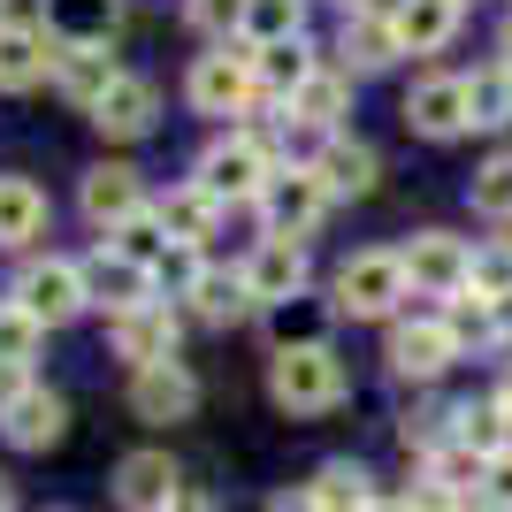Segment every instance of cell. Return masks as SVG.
Wrapping results in <instances>:
<instances>
[{"label": "cell", "mask_w": 512, "mask_h": 512, "mask_svg": "<svg viewBox=\"0 0 512 512\" xmlns=\"http://www.w3.org/2000/svg\"><path fill=\"white\" fill-rule=\"evenodd\" d=\"M199 268H207V260H199V245H169V253L153 260V283H169L176 299H184V291L199 283Z\"/></svg>", "instance_id": "cell-38"}, {"label": "cell", "mask_w": 512, "mask_h": 512, "mask_svg": "<svg viewBox=\"0 0 512 512\" xmlns=\"http://www.w3.org/2000/svg\"><path fill=\"white\" fill-rule=\"evenodd\" d=\"M184 16H192V31H207V39L230 46L237 31H245V0H184Z\"/></svg>", "instance_id": "cell-37"}, {"label": "cell", "mask_w": 512, "mask_h": 512, "mask_svg": "<svg viewBox=\"0 0 512 512\" xmlns=\"http://www.w3.org/2000/svg\"><path fill=\"white\" fill-rule=\"evenodd\" d=\"M406 123L421 130V138H467L474 115H467V77H421V85L406 92Z\"/></svg>", "instance_id": "cell-17"}, {"label": "cell", "mask_w": 512, "mask_h": 512, "mask_svg": "<svg viewBox=\"0 0 512 512\" xmlns=\"http://www.w3.org/2000/svg\"><path fill=\"white\" fill-rule=\"evenodd\" d=\"M176 337H184V321H176L169 299H153V306H138V314L107 321V344H115V360H130V375H138V367L176 360Z\"/></svg>", "instance_id": "cell-10"}, {"label": "cell", "mask_w": 512, "mask_h": 512, "mask_svg": "<svg viewBox=\"0 0 512 512\" xmlns=\"http://www.w3.org/2000/svg\"><path fill=\"white\" fill-rule=\"evenodd\" d=\"M344 390L352 383H344V360L329 337H299L268 360V398L283 413H329V406H344Z\"/></svg>", "instance_id": "cell-1"}, {"label": "cell", "mask_w": 512, "mask_h": 512, "mask_svg": "<svg viewBox=\"0 0 512 512\" xmlns=\"http://www.w3.org/2000/svg\"><path fill=\"white\" fill-rule=\"evenodd\" d=\"M459 352H467V344H459V329H451L444 314H406V321H390V375H406V383H436Z\"/></svg>", "instance_id": "cell-7"}, {"label": "cell", "mask_w": 512, "mask_h": 512, "mask_svg": "<svg viewBox=\"0 0 512 512\" xmlns=\"http://www.w3.org/2000/svg\"><path fill=\"white\" fill-rule=\"evenodd\" d=\"M46 230V192L31 176H0V253H23Z\"/></svg>", "instance_id": "cell-28"}, {"label": "cell", "mask_w": 512, "mask_h": 512, "mask_svg": "<svg viewBox=\"0 0 512 512\" xmlns=\"http://www.w3.org/2000/svg\"><path fill=\"white\" fill-rule=\"evenodd\" d=\"M184 306H192L199 321H214V329H230V321L260 314L253 283H245V268H199V283L184 291Z\"/></svg>", "instance_id": "cell-22"}, {"label": "cell", "mask_w": 512, "mask_h": 512, "mask_svg": "<svg viewBox=\"0 0 512 512\" xmlns=\"http://www.w3.org/2000/svg\"><path fill=\"white\" fill-rule=\"evenodd\" d=\"M497 406H505V413H512V375H505V390H497Z\"/></svg>", "instance_id": "cell-46"}, {"label": "cell", "mask_w": 512, "mask_h": 512, "mask_svg": "<svg viewBox=\"0 0 512 512\" xmlns=\"http://www.w3.org/2000/svg\"><path fill=\"white\" fill-rule=\"evenodd\" d=\"M390 31H398V54H436L459 31V0H398Z\"/></svg>", "instance_id": "cell-23"}, {"label": "cell", "mask_w": 512, "mask_h": 512, "mask_svg": "<svg viewBox=\"0 0 512 512\" xmlns=\"http://www.w3.org/2000/svg\"><path fill=\"white\" fill-rule=\"evenodd\" d=\"M153 115H161V92H153V77H138V69H123V77L92 100V123H100V138H115V146L146 138Z\"/></svg>", "instance_id": "cell-14"}, {"label": "cell", "mask_w": 512, "mask_h": 512, "mask_svg": "<svg viewBox=\"0 0 512 512\" xmlns=\"http://www.w3.org/2000/svg\"><path fill=\"white\" fill-rule=\"evenodd\" d=\"M398 62V31H390V8H360V16H344V77L352 69H390Z\"/></svg>", "instance_id": "cell-26"}, {"label": "cell", "mask_w": 512, "mask_h": 512, "mask_svg": "<svg viewBox=\"0 0 512 512\" xmlns=\"http://www.w3.org/2000/svg\"><path fill=\"white\" fill-rule=\"evenodd\" d=\"M398 512H459V490H451V482H436V474H421V482L398 497Z\"/></svg>", "instance_id": "cell-40"}, {"label": "cell", "mask_w": 512, "mask_h": 512, "mask_svg": "<svg viewBox=\"0 0 512 512\" xmlns=\"http://www.w3.org/2000/svg\"><path fill=\"white\" fill-rule=\"evenodd\" d=\"M398 260H406V283L413 291H421V299H459V291H467V245H459V237L451 230H421V237H406V245H398Z\"/></svg>", "instance_id": "cell-9"}, {"label": "cell", "mask_w": 512, "mask_h": 512, "mask_svg": "<svg viewBox=\"0 0 512 512\" xmlns=\"http://www.w3.org/2000/svg\"><path fill=\"white\" fill-rule=\"evenodd\" d=\"M0 436H8L16 451H54V444L69 436V406L54 398V390H39V383H31V390L16 398V406L0 413Z\"/></svg>", "instance_id": "cell-20"}, {"label": "cell", "mask_w": 512, "mask_h": 512, "mask_svg": "<svg viewBox=\"0 0 512 512\" xmlns=\"http://www.w3.org/2000/svg\"><path fill=\"white\" fill-rule=\"evenodd\" d=\"M467 291L474 299H512V245H482L467 260Z\"/></svg>", "instance_id": "cell-34"}, {"label": "cell", "mask_w": 512, "mask_h": 512, "mask_svg": "<svg viewBox=\"0 0 512 512\" xmlns=\"http://www.w3.org/2000/svg\"><path fill=\"white\" fill-rule=\"evenodd\" d=\"M321 69V54L306 39H283V46H253V77H260V100H291V92L306 85V77H314Z\"/></svg>", "instance_id": "cell-24"}, {"label": "cell", "mask_w": 512, "mask_h": 512, "mask_svg": "<svg viewBox=\"0 0 512 512\" xmlns=\"http://www.w3.org/2000/svg\"><path fill=\"white\" fill-rule=\"evenodd\" d=\"M130 413H138V421H192L199 413V375L184 360L138 367V375H130Z\"/></svg>", "instance_id": "cell-13"}, {"label": "cell", "mask_w": 512, "mask_h": 512, "mask_svg": "<svg viewBox=\"0 0 512 512\" xmlns=\"http://www.w3.org/2000/svg\"><path fill=\"white\" fill-rule=\"evenodd\" d=\"M406 291H413V283H406V260H398V253H352L337 268V283H329L337 314H352V321H390Z\"/></svg>", "instance_id": "cell-4"}, {"label": "cell", "mask_w": 512, "mask_h": 512, "mask_svg": "<svg viewBox=\"0 0 512 512\" xmlns=\"http://www.w3.org/2000/svg\"><path fill=\"white\" fill-rule=\"evenodd\" d=\"M184 100L214 123H230V115H253L260 107V77H253V46H222V54H199L192 77H184Z\"/></svg>", "instance_id": "cell-3"}, {"label": "cell", "mask_w": 512, "mask_h": 512, "mask_svg": "<svg viewBox=\"0 0 512 512\" xmlns=\"http://www.w3.org/2000/svg\"><path fill=\"white\" fill-rule=\"evenodd\" d=\"M23 390H31V367H23V360H0V413L16 406Z\"/></svg>", "instance_id": "cell-41"}, {"label": "cell", "mask_w": 512, "mask_h": 512, "mask_svg": "<svg viewBox=\"0 0 512 512\" xmlns=\"http://www.w3.org/2000/svg\"><path fill=\"white\" fill-rule=\"evenodd\" d=\"M8 505H16V482H8V474H0V512H8Z\"/></svg>", "instance_id": "cell-44"}, {"label": "cell", "mask_w": 512, "mask_h": 512, "mask_svg": "<svg viewBox=\"0 0 512 512\" xmlns=\"http://www.w3.org/2000/svg\"><path fill=\"white\" fill-rule=\"evenodd\" d=\"M283 39H306V0H245L237 46H283Z\"/></svg>", "instance_id": "cell-30"}, {"label": "cell", "mask_w": 512, "mask_h": 512, "mask_svg": "<svg viewBox=\"0 0 512 512\" xmlns=\"http://www.w3.org/2000/svg\"><path fill=\"white\" fill-rule=\"evenodd\" d=\"M467 115H474V130L512 123V69L505 62H490V69H474V77H467Z\"/></svg>", "instance_id": "cell-31"}, {"label": "cell", "mask_w": 512, "mask_h": 512, "mask_svg": "<svg viewBox=\"0 0 512 512\" xmlns=\"http://www.w3.org/2000/svg\"><path fill=\"white\" fill-rule=\"evenodd\" d=\"M268 512H321V505H314V497L299 490V497H276V505H268Z\"/></svg>", "instance_id": "cell-42"}, {"label": "cell", "mask_w": 512, "mask_h": 512, "mask_svg": "<svg viewBox=\"0 0 512 512\" xmlns=\"http://www.w3.org/2000/svg\"><path fill=\"white\" fill-rule=\"evenodd\" d=\"M115 16H123V0H62L46 31H54V39H107Z\"/></svg>", "instance_id": "cell-32"}, {"label": "cell", "mask_w": 512, "mask_h": 512, "mask_svg": "<svg viewBox=\"0 0 512 512\" xmlns=\"http://www.w3.org/2000/svg\"><path fill=\"white\" fill-rule=\"evenodd\" d=\"M344 107H352V77L321 62L314 77H306V85L291 92V100H283V115H291V123H299V130H329V123H337V115H344Z\"/></svg>", "instance_id": "cell-25"}, {"label": "cell", "mask_w": 512, "mask_h": 512, "mask_svg": "<svg viewBox=\"0 0 512 512\" xmlns=\"http://www.w3.org/2000/svg\"><path fill=\"white\" fill-rule=\"evenodd\" d=\"M39 344H46V329L23 314L16 299H0V360H23V367H31V352H39Z\"/></svg>", "instance_id": "cell-35"}, {"label": "cell", "mask_w": 512, "mask_h": 512, "mask_svg": "<svg viewBox=\"0 0 512 512\" xmlns=\"http://www.w3.org/2000/svg\"><path fill=\"white\" fill-rule=\"evenodd\" d=\"M306 497H314L321 512H375L383 497H375V474L360 467V459H329V467L306 482Z\"/></svg>", "instance_id": "cell-27"}, {"label": "cell", "mask_w": 512, "mask_h": 512, "mask_svg": "<svg viewBox=\"0 0 512 512\" xmlns=\"http://www.w3.org/2000/svg\"><path fill=\"white\" fill-rule=\"evenodd\" d=\"M153 222L169 230V245H207V237L222 230V199H214L199 176H184V184H169V192L153 199Z\"/></svg>", "instance_id": "cell-18"}, {"label": "cell", "mask_w": 512, "mask_h": 512, "mask_svg": "<svg viewBox=\"0 0 512 512\" xmlns=\"http://www.w3.org/2000/svg\"><path fill=\"white\" fill-rule=\"evenodd\" d=\"M192 176L222 199V207H245V199L268 192V176H276V146H268V138H253V130H230V138H214V146L199 153Z\"/></svg>", "instance_id": "cell-2"}, {"label": "cell", "mask_w": 512, "mask_h": 512, "mask_svg": "<svg viewBox=\"0 0 512 512\" xmlns=\"http://www.w3.org/2000/svg\"><path fill=\"white\" fill-rule=\"evenodd\" d=\"M451 444H467L474 459H497V451H512V413L497 398H474L451 413Z\"/></svg>", "instance_id": "cell-29"}, {"label": "cell", "mask_w": 512, "mask_h": 512, "mask_svg": "<svg viewBox=\"0 0 512 512\" xmlns=\"http://www.w3.org/2000/svg\"><path fill=\"white\" fill-rule=\"evenodd\" d=\"M107 245H115V253H130V260H146V268H153V260L169 253V230H161V222H153V207H146V214H130V222H123L115 237H107Z\"/></svg>", "instance_id": "cell-36"}, {"label": "cell", "mask_w": 512, "mask_h": 512, "mask_svg": "<svg viewBox=\"0 0 512 512\" xmlns=\"http://www.w3.org/2000/svg\"><path fill=\"white\" fill-rule=\"evenodd\" d=\"M115 77H123V62H115V46H107V39H62V46H54V92L77 100L85 115H92V100H100Z\"/></svg>", "instance_id": "cell-12"}, {"label": "cell", "mask_w": 512, "mask_h": 512, "mask_svg": "<svg viewBox=\"0 0 512 512\" xmlns=\"http://www.w3.org/2000/svg\"><path fill=\"white\" fill-rule=\"evenodd\" d=\"M497 62H505V69H512V23H505V54H497Z\"/></svg>", "instance_id": "cell-47"}, {"label": "cell", "mask_w": 512, "mask_h": 512, "mask_svg": "<svg viewBox=\"0 0 512 512\" xmlns=\"http://www.w3.org/2000/svg\"><path fill=\"white\" fill-rule=\"evenodd\" d=\"M459 8H467V0H459Z\"/></svg>", "instance_id": "cell-50"}, {"label": "cell", "mask_w": 512, "mask_h": 512, "mask_svg": "<svg viewBox=\"0 0 512 512\" xmlns=\"http://www.w3.org/2000/svg\"><path fill=\"white\" fill-rule=\"evenodd\" d=\"M54 31L31 16H8L0 23V92H31V85H54Z\"/></svg>", "instance_id": "cell-11"}, {"label": "cell", "mask_w": 512, "mask_h": 512, "mask_svg": "<svg viewBox=\"0 0 512 512\" xmlns=\"http://www.w3.org/2000/svg\"><path fill=\"white\" fill-rule=\"evenodd\" d=\"M375 512H398V505H375Z\"/></svg>", "instance_id": "cell-48"}, {"label": "cell", "mask_w": 512, "mask_h": 512, "mask_svg": "<svg viewBox=\"0 0 512 512\" xmlns=\"http://www.w3.org/2000/svg\"><path fill=\"white\" fill-rule=\"evenodd\" d=\"M0 8H8V0H0ZM0 23H8V16H0Z\"/></svg>", "instance_id": "cell-49"}, {"label": "cell", "mask_w": 512, "mask_h": 512, "mask_svg": "<svg viewBox=\"0 0 512 512\" xmlns=\"http://www.w3.org/2000/svg\"><path fill=\"white\" fill-rule=\"evenodd\" d=\"M337 8H344V16H360V8H375V0H337Z\"/></svg>", "instance_id": "cell-45"}, {"label": "cell", "mask_w": 512, "mask_h": 512, "mask_svg": "<svg viewBox=\"0 0 512 512\" xmlns=\"http://www.w3.org/2000/svg\"><path fill=\"white\" fill-rule=\"evenodd\" d=\"M8 299L23 306V314L39 321V329H62V321H77L85 314V268H77V260H23V276H16V291H8Z\"/></svg>", "instance_id": "cell-5"}, {"label": "cell", "mask_w": 512, "mask_h": 512, "mask_svg": "<svg viewBox=\"0 0 512 512\" xmlns=\"http://www.w3.org/2000/svg\"><path fill=\"white\" fill-rule=\"evenodd\" d=\"M245 283H253L260 306L306 299V245H299V237H260L253 260H245Z\"/></svg>", "instance_id": "cell-16"}, {"label": "cell", "mask_w": 512, "mask_h": 512, "mask_svg": "<svg viewBox=\"0 0 512 512\" xmlns=\"http://www.w3.org/2000/svg\"><path fill=\"white\" fill-rule=\"evenodd\" d=\"M314 176L329 199H367L375 184H383V153L360 146V138H329V146L314 153Z\"/></svg>", "instance_id": "cell-19"}, {"label": "cell", "mask_w": 512, "mask_h": 512, "mask_svg": "<svg viewBox=\"0 0 512 512\" xmlns=\"http://www.w3.org/2000/svg\"><path fill=\"white\" fill-rule=\"evenodd\" d=\"M176 482H184V474H176L169 451H130L123 467H115V497H123L130 512H169L176 497H184Z\"/></svg>", "instance_id": "cell-21"}, {"label": "cell", "mask_w": 512, "mask_h": 512, "mask_svg": "<svg viewBox=\"0 0 512 512\" xmlns=\"http://www.w3.org/2000/svg\"><path fill=\"white\" fill-rule=\"evenodd\" d=\"M77 268H85V299L92 306H107V321L115 314H138V306H153V268L146 260H130V253H115V245H92L85 260H77Z\"/></svg>", "instance_id": "cell-8"}, {"label": "cell", "mask_w": 512, "mask_h": 512, "mask_svg": "<svg viewBox=\"0 0 512 512\" xmlns=\"http://www.w3.org/2000/svg\"><path fill=\"white\" fill-rule=\"evenodd\" d=\"M77 207H85L92 230H123L130 214H146V184H138V169L130 161H100V169L85 176V192H77Z\"/></svg>", "instance_id": "cell-15"}, {"label": "cell", "mask_w": 512, "mask_h": 512, "mask_svg": "<svg viewBox=\"0 0 512 512\" xmlns=\"http://www.w3.org/2000/svg\"><path fill=\"white\" fill-rule=\"evenodd\" d=\"M482 512H512V451H497L490 467H482V490H474Z\"/></svg>", "instance_id": "cell-39"}, {"label": "cell", "mask_w": 512, "mask_h": 512, "mask_svg": "<svg viewBox=\"0 0 512 512\" xmlns=\"http://www.w3.org/2000/svg\"><path fill=\"white\" fill-rule=\"evenodd\" d=\"M467 199H474V214H497V222H512V146H505V153H490V161L474 169Z\"/></svg>", "instance_id": "cell-33"}, {"label": "cell", "mask_w": 512, "mask_h": 512, "mask_svg": "<svg viewBox=\"0 0 512 512\" xmlns=\"http://www.w3.org/2000/svg\"><path fill=\"white\" fill-rule=\"evenodd\" d=\"M169 512H214V505H207V497H192V490H184V497H176Z\"/></svg>", "instance_id": "cell-43"}, {"label": "cell", "mask_w": 512, "mask_h": 512, "mask_svg": "<svg viewBox=\"0 0 512 512\" xmlns=\"http://www.w3.org/2000/svg\"><path fill=\"white\" fill-rule=\"evenodd\" d=\"M260 207V222H268V237H314L321 230V214H329V192H321V176H314V161H299V169H276L268 176V192L253 199Z\"/></svg>", "instance_id": "cell-6"}]
</instances>
